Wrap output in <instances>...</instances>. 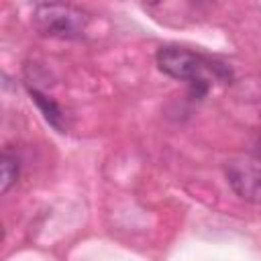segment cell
Wrapping results in <instances>:
<instances>
[{"label": "cell", "mask_w": 261, "mask_h": 261, "mask_svg": "<svg viewBox=\"0 0 261 261\" xmlns=\"http://www.w3.org/2000/svg\"><path fill=\"white\" fill-rule=\"evenodd\" d=\"M157 67L165 75L186 82L194 98L206 96L212 80H230V69L224 63L212 61L184 47H161L157 51Z\"/></svg>", "instance_id": "obj_1"}, {"label": "cell", "mask_w": 261, "mask_h": 261, "mask_svg": "<svg viewBox=\"0 0 261 261\" xmlns=\"http://www.w3.org/2000/svg\"><path fill=\"white\" fill-rule=\"evenodd\" d=\"M33 22L43 37L77 39L86 33L90 16L71 4L45 2V4H37L33 12Z\"/></svg>", "instance_id": "obj_2"}, {"label": "cell", "mask_w": 261, "mask_h": 261, "mask_svg": "<svg viewBox=\"0 0 261 261\" xmlns=\"http://www.w3.org/2000/svg\"><path fill=\"white\" fill-rule=\"evenodd\" d=\"M224 175L232 192L245 202L261 204V167L253 163L232 161L224 167Z\"/></svg>", "instance_id": "obj_3"}, {"label": "cell", "mask_w": 261, "mask_h": 261, "mask_svg": "<svg viewBox=\"0 0 261 261\" xmlns=\"http://www.w3.org/2000/svg\"><path fill=\"white\" fill-rule=\"evenodd\" d=\"M29 94H31V100H33V102L37 104V108L41 110L43 118H45L53 128H57L59 133H65V112H63V108H61L53 98H49L47 94L39 92L37 88H29Z\"/></svg>", "instance_id": "obj_4"}, {"label": "cell", "mask_w": 261, "mask_h": 261, "mask_svg": "<svg viewBox=\"0 0 261 261\" xmlns=\"http://www.w3.org/2000/svg\"><path fill=\"white\" fill-rule=\"evenodd\" d=\"M18 171H20V165H18V159L14 155H10L8 151L2 153V159H0V192L6 194L18 179Z\"/></svg>", "instance_id": "obj_5"}, {"label": "cell", "mask_w": 261, "mask_h": 261, "mask_svg": "<svg viewBox=\"0 0 261 261\" xmlns=\"http://www.w3.org/2000/svg\"><path fill=\"white\" fill-rule=\"evenodd\" d=\"M253 153H255L257 159H261V135H259V139L255 141V149H253Z\"/></svg>", "instance_id": "obj_6"}]
</instances>
